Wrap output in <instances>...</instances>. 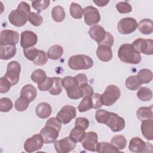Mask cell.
Listing matches in <instances>:
<instances>
[{"instance_id": "20", "label": "cell", "mask_w": 153, "mask_h": 153, "mask_svg": "<svg viewBox=\"0 0 153 153\" xmlns=\"http://www.w3.org/2000/svg\"><path fill=\"white\" fill-rule=\"evenodd\" d=\"M0 58L2 60L11 59L16 54V45H0Z\"/></svg>"}, {"instance_id": "5", "label": "cell", "mask_w": 153, "mask_h": 153, "mask_svg": "<svg viewBox=\"0 0 153 153\" xmlns=\"http://www.w3.org/2000/svg\"><path fill=\"white\" fill-rule=\"evenodd\" d=\"M120 89L115 85H109L106 88L105 91L101 94L103 105L109 106L115 103L120 97Z\"/></svg>"}, {"instance_id": "24", "label": "cell", "mask_w": 153, "mask_h": 153, "mask_svg": "<svg viewBox=\"0 0 153 153\" xmlns=\"http://www.w3.org/2000/svg\"><path fill=\"white\" fill-rule=\"evenodd\" d=\"M139 30L144 35L151 34L153 31V22L151 19H144L141 20L137 25Z\"/></svg>"}, {"instance_id": "47", "label": "cell", "mask_w": 153, "mask_h": 153, "mask_svg": "<svg viewBox=\"0 0 153 153\" xmlns=\"http://www.w3.org/2000/svg\"><path fill=\"white\" fill-rule=\"evenodd\" d=\"M12 86L11 82L4 76L0 78V92L1 93H7Z\"/></svg>"}, {"instance_id": "38", "label": "cell", "mask_w": 153, "mask_h": 153, "mask_svg": "<svg viewBox=\"0 0 153 153\" xmlns=\"http://www.w3.org/2000/svg\"><path fill=\"white\" fill-rule=\"evenodd\" d=\"M62 84L66 91L75 86H79L75 76L73 77L71 76H67L63 78L62 79Z\"/></svg>"}, {"instance_id": "6", "label": "cell", "mask_w": 153, "mask_h": 153, "mask_svg": "<svg viewBox=\"0 0 153 153\" xmlns=\"http://www.w3.org/2000/svg\"><path fill=\"white\" fill-rule=\"evenodd\" d=\"M128 149L134 153L152 152V146L150 143L144 142L140 137H135L130 140Z\"/></svg>"}, {"instance_id": "52", "label": "cell", "mask_w": 153, "mask_h": 153, "mask_svg": "<svg viewBox=\"0 0 153 153\" xmlns=\"http://www.w3.org/2000/svg\"><path fill=\"white\" fill-rule=\"evenodd\" d=\"M113 44H114V36L111 33L107 32L105 38L100 44H99V46L104 45V46L111 47L113 45Z\"/></svg>"}, {"instance_id": "39", "label": "cell", "mask_w": 153, "mask_h": 153, "mask_svg": "<svg viewBox=\"0 0 153 153\" xmlns=\"http://www.w3.org/2000/svg\"><path fill=\"white\" fill-rule=\"evenodd\" d=\"M29 103L30 102L26 98L20 96L16 100L14 106L17 111L22 112L27 109Z\"/></svg>"}, {"instance_id": "49", "label": "cell", "mask_w": 153, "mask_h": 153, "mask_svg": "<svg viewBox=\"0 0 153 153\" xmlns=\"http://www.w3.org/2000/svg\"><path fill=\"white\" fill-rule=\"evenodd\" d=\"M53 84V78L47 77L45 81L38 84V87L41 91H49Z\"/></svg>"}, {"instance_id": "7", "label": "cell", "mask_w": 153, "mask_h": 153, "mask_svg": "<svg viewBox=\"0 0 153 153\" xmlns=\"http://www.w3.org/2000/svg\"><path fill=\"white\" fill-rule=\"evenodd\" d=\"M21 66L17 61L10 62L7 67V72L4 76L11 82L12 85H16L19 81Z\"/></svg>"}, {"instance_id": "36", "label": "cell", "mask_w": 153, "mask_h": 153, "mask_svg": "<svg viewBox=\"0 0 153 153\" xmlns=\"http://www.w3.org/2000/svg\"><path fill=\"white\" fill-rule=\"evenodd\" d=\"M53 84L49 90V93L52 95H58L62 91V79L60 77H53Z\"/></svg>"}, {"instance_id": "10", "label": "cell", "mask_w": 153, "mask_h": 153, "mask_svg": "<svg viewBox=\"0 0 153 153\" xmlns=\"http://www.w3.org/2000/svg\"><path fill=\"white\" fill-rule=\"evenodd\" d=\"M76 142L70 136L56 140L54 143L55 150L58 153H68L73 151L76 146Z\"/></svg>"}, {"instance_id": "48", "label": "cell", "mask_w": 153, "mask_h": 153, "mask_svg": "<svg viewBox=\"0 0 153 153\" xmlns=\"http://www.w3.org/2000/svg\"><path fill=\"white\" fill-rule=\"evenodd\" d=\"M91 97L92 100L93 108L95 109H99L103 105L101 98V94L97 93H93Z\"/></svg>"}, {"instance_id": "54", "label": "cell", "mask_w": 153, "mask_h": 153, "mask_svg": "<svg viewBox=\"0 0 153 153\" xmlns=\"http://www.w3.org/2000/svg\"><path fill=\"white\" fill-rule=\"evenodd\" d=\"M109 1H103V0H100V1H93V2L96 4L97 6L99 7H104L106 5V4L109 2Z\"/></svg>"}, {"instance_id": "29", "label": "cell", "mask_w": 153, "mask_h": 153, "mask_svg": "<svg viewBox=\"0 0 153 153\" xmlns=\"http://www.w3.org/2000/svg\"><path fill=\"white\" fill-rule=\"evenodd\" d=\"M96 151L99 153H106V152H118L119 150L117 149L112 144L106 142H98Z\"/></svg>"}, {"instance_id": "3", "label": "cell", "mask_w": 153, "mask_h": 153, "mask_svg": "<svg viewBox=\"0 0 153 153\" xmlns=\"http://www.w3.org/2000/svg\"><path fill=\"white\" fill-rule=\"evenodd\" d=\"M118 57L121 61L126 63L136 65L141 61L140 54L130 44H124L120 47Z\"/></svg>"}, {"instance_id": "37", "label": "cell", "mask_w": 153, "mask_h": 153, "mask_svg": "<svg viewBox=\"0 0 153 153\" xmlns=\"http://www.w3.org/2000/svg\"><path fill=\"white\" fill-rule=\"evenodd\" d=\"M93 108L91 97L90 96L84 97L78 106V110L80 112H84Z\"/></svg>"}, {"instance_id": "51", "label": "cell", "mask_w": 153, "mask_h": 153, "mask_svg": "<svg viewBox=\"0 0 153 153\" xmlns=\"http://www.w3.org/2000/svg\"><path fill=\"white\" fill-rule=\"evenodd\" d=\"M82 92H83V97L86 96H90L91 97V96L94 93L93 88L91 85H90L86 83L80 86Z\"/></svg>"}, {"instance_id": "16", "label": "cell", "mask_w": 153, "mask_h": 153, "mask_svg": "<svg viewBox=\"0 0 153 153\" xmlns=\"http://www.w3.org/2000/svg\"><path fill=\"white\" fill-rule=\"evenodd\" d=\"M81 143L85 149L92 152L96 151V148L98 143L97 134L94 131L87 132Z\"/></svg>"}, {"instance_id": "32", "label": "cell", "mask_w": 153, "mask_h": 153, "mask_svg": "<svg viewBox=\"0 0 153 153\" xmlns=\"http://www.w3.org/2000/svg\"><path fill=\"white\" fill-rule=\"evenodd\" d=\"M137 77L142 84H147L152 79V72L148 69H142L137 73Z\"/></svg>"}, {"instance_id": "34", "label": "cell", "mask_w": 153, "mask_h": 153, "mask_svg": "<svg viewBox=\"0 0 153 153\" xmlns=\"http://www.w3.org/2000/svg\"><path fill=\"white\" fill-rule=\"evenodd\" d=\"M30 78L33 82L39 84L45 81L47 76L44 71L41 69H38L32 72Z\"/></svg>"}, {"instance_id": "17", "label": "cell", "mask_w": 153, "mask_h": 153, "mask_svg": "<svg viewBox=\"0 0 153 153\" xmlns=\"http://www.w3.org/2000/svg\"><path fill=\"white\" fill-rule=\"evenodd\" d=\"M38 41L37 35L32 31L25 30L21 33L20 45L23 48L32 47Z\"/></svg>"}, {"instance_id": "33", "label": "cell", "mask_w": 153, "mask_h": 153, "mask_svg": "<svg viewBox=\"0 0 153 153\" xmlns=\"http://www.w3.org/2000/svg\"><path fill=\"white\" fill-rule=\"evenodd\" d=\"M69 11L71 16L76 19H80L83 15V9L77 3L72 2L70 5Z\"/></svg>"}, {"instance_id": "25", "label": "cell", "mask_w": 153, "mask_h": 153, "mask_svg": "<svg viewBox=\"0 0 153 153\" xmlns=\"http://www.w3.org/2000/svg\"><path fill=\"white\" fill-rule=\"evenodd\" d=\"M85 130V129L81 127L75 126V127L70 131L69 136L72 137L76 142H81L85 136L86 133Z\"/></svg>"}, {"instance_id": "22", "label": "cell", "mask_w": 153, "mask_h": 153, "mask_svg": "<svg viewBox=\"0 0 153 153\" xmlns=\"http://www.w3.org/2000/svg\"><path fill=\"white\" fill-rule=\"evenodd\" d=\"M96 56L102 62H109L112 58V51L111 47L99 45L96 50Z\"/></svg>"}, {"instance_id": "31", "label": "cell", "mask_w": 153, "mask_h": 153, "mask_svg": "<svg viewBox=\"0 0 153 153\" xmlns=\"http://www.w3.org/2000/svg\"><path fill=\"white\" fill-rule=\"evenodd\" d=\"M142 84L137 75H132L128 77L126 80V86L130 90H136L140 87Z\"/></svg>"}, {"instance_id": "12", "label": "cell", "mask_w": 153, "mask_h": 153, "mask_svg": "<svg viewBox=\"0 0 153 153\" xmlns=\"http://www.w3.org/2000/svg\"><path fill=\"white\" fill-rule=\"evenodd\" d=\"M44 142L40 134H35L27 139L24 143V149L27 152H33L41 149Z\"/></svg>"}, {"instance_id": "8", "label": "cell", "mask_w": 153, "mask_h": 153, "mask_svg": "<svg viewBox=\"0 0 153 153\" xmlns=\"http://www.w3.org/2000/svg\"><path fill=\"white\" fill-rule=\"evenodd\" d=\"M28 13L25 11L17 8L13 10L8 15V21L13 26L21 27L25 25L28 20Z\"/></svg>"}, {"instance_id": "35", "label": "cell", "mask_w": 153, "mask_h": 153, "mask_svg": "<svg viewBox=\"0 0 153 153\" xmlns=\"http://www.w3.org/2000/svg\"><path fill=\"white\" fill-rule=\"evenodd\" d=\"M137 97L142 101H149L152 97V92L149 88L142 87L137 91Z\"/></svg>"}, {"instance_id": "40", "label": "cell", "mask_w": 153, "mask_h": 153, "mask_svg": "<svg viewBox=\"0 0 153 153\" xmlns=\"http://www.w3.org/2000/svg\"><path fill=\"white\" fill-rule=\"evenodd\" d=\"M50 1L49 0H41V1H34L32 2V7L38 13L42 11L45 10L48 7Z\"/></svg>"}, {"instance_id": "13", "label": "cell", "mask_w": 153, "mask_h": 153, "mask_svg": "<svg viewBox=\"0 0 153 153\" xmlns=\"http://www.w3.org/2000/svg\"><path fill=\"white\" fill-rule=\"evenodd\" d=\"M84 22L88 26L98 23L100 20L99 10L93 6H87L83 9Z\"/></svg>"}, {"instance_id": "44", "label": "cell", "mask_w": 153, "mask_h": 153, "mask_svg": "<svg viewBox=\"0 0 153 153\" xmlns=\"http://www.w3.org/2000/svg\"><path fill=\"white\" fill-rule=\"evenodd\" d=\"M48 58V57L44 51L39 50L38 56L33 61V63L37 66H42L47 62Z\"/></svg>"}, {"instance_id": "14", "label": "cell", "mask_w": 153, "mask_h": 153, "mask_svg": "<svg viewBox=\"0 0 153 153\" xmlns=\"http://www.w3.org/2000/svg\"><path fill=\"white\" fill-rule=\"evenodd\" d=\"M76 117V108L71 105H65L57 114L56 117L64 124H68Z\"/></svg>"}, {"instance_id": "9", "label": "cell", "mask_w": 153, "mask_h": 153, "mask_svg": "<svg viewBox=\"0 0 153 153\" xmlns=\"http://www.w3.org/2000/svg\"><path fill=\"white\" fill-rule=\"evenodd\" d=\"M137 22L132 17H125L121 19L117 24L118 31L123 35L133 32L137 27Z\"/></svg>"}, {"instance_id": "23", "label": "cell", "mask_w": 153, "mask_h": 153, "mask_svg": "<svg viewBox=\"0 0 153 153\" xmlns=\"http://www.w3.org/2000/svg\"><path fill=\"white\" fill-rule=\"evenodd\" d=\"M37 90L32 84L25 85L21 90L20 96L26 98L30 102H32L36 97Z\"/></svg>"}, {"instance_id": "46", "label": "cell", "mask_w": 153, "mask_h": 153, "mask_svg": "<svg viewBox=\"0 0 153 153\" xmlns=\"http://www.w3.org/2000/svg\"><path fill=\"white\" fill-rule=\"evenodd\" d=\"M116 8L117 11L121 14L128 13L132 11L131 5L127 2H120L117 4Z\"/></svg>"}, {"instance_id": "4", "label": "cell", "mask_w": 153, "mask_h": 153, "mask_svg": "<svg viewBox=\"0 0 153 153\" xmlns=\"http://www.w3.org/2000/svg\"><path fill=\"white\" fill-rule=\"evenodd\" d=\"M68 66L73 70H87L93 67V60L88 56L77 54L71 57L68 60Z\"/></svg>"}, {"instance_id": "27", "label": "cell", "mask_w": 153, "mask_h": 153, "mask_svg": "<svg viewBox=\"0 0 153 153\" xmlns=\"http://www.w3.org/2000/svg\"><path fill=\"white\" fill-rule=\"evenodd\" d=\"M136 116L140 121H143L149 119H152V106L150 107H140L136 112Z\"/></svg>"}, {"instance_id": "18", "label": "cell", "mask_w": 153, "mask_h": 153, "mask_svg": "<svg viewBox=\"0 0 153 153\" xmlns=\"http://www.w3.org/2000/svg\"><path fill=\"white\" fill-rule=\"evenodd\" d=\"M106 32L104 28L100 25H95L91 27L88 30V34L91 38L100 44L105 38Z\"/></svg>"}, {"instance_id": "30", "label": "cell", "mask_w": 153, "mask_h": 153, "mask_svg": "<svg viewBox=\"0 0 153 153\" xmlns=\"http://www.w3.org/2000/svg\"><path fill=\"white\" fill-rule=\"evenodd\" d=\"M127 140L126 137L123 135H115L114 136L111 140V144H112L113 146H114L117 149H118L119 151L122 150L124 149L127 145Z\"/></svg>"}, {"instance_id": "45", "label": "cell", "mask_w": 153, "mask_h": 153, "mask_svg": "<svg viewBox=\"0 0 153 153\" xmlns=\"http://www.w3.org/2000/svg\"><path fill=\"white\" fill-rule=\"evenodd\" d=\"M39 50L35 47H29L27 48H23V53L27 59L33 61L38 56Z\"/></svg>"}, {"instance_id": "11", "label": "cell", "mask_w": 153, "mask_h": 153, "mask_svg": "<svg viewBox=\"0 0 153 153\" xmlns=\"http://www.w3.org/2000/svg\"><path fill=\"white\" fill-rule=\"evenodd\" d=\"M131 45L139 53H141L146 55H152L153 54V41L151 39L137 38L132 42Z\"/></svg>"}, {"instance_id": "42", "label": "cell", "mask_w": 153, "mask_h": 153, "mask_svg": "<svg viewBox=\"0 0 153 153\" xmlns=\"http://www.w3.org/2000/svg\"><path fill=\"white\" fill-rule=\"evenodd\" d=\"M27 19L30 23L35 26H40L43 22V19L42 16L38 13L35 12H30L28 14Z\"/></svg>"}, {"instance_id": "26", "label": "cell", "mask_w": 153, "mask_h": 153, "mask_svg": "<svg viewBox=\"0 0 153 153\" xmlns=\"http://www.w3.org/2000/svg\"><path fill=\"white\" fill-rule=\"evenodd\" d=\"M63 53V48L59 45H54L48 50L47 55L48 57L52 60L59 59Z\"/></svg>"}, {"instance_id": "41", "label": "cell", "mask_w": 153, "mask_h": 153, "mask_svg": "<svg viewBox=\"0 0 153 153\" xmlns=\"http://www.w3.org/2000/svg\"><path fill=\"white\" fill-rule=\"evenodd\" d=\"M68 96L71 99H79L83 97V92L79 86H75L66 91Z\"/></svg>"}, {"instance_id": "1", "label": "cell", "mask_w": 153, "mask_h": 153, "mask_svg": "<svg viewBox=\"0 0 153 153\" xmlns=\"http://www.w3.org/2000/svg\"><path fill=\"white\" fill-rule=\"evenodd\" d=\"M95 118L99 123L106 124L113 132L123 130L126 126L124 118L118 114L104 109H99L95 114Z\"/></svg>"}, {"instance_id": "19", "label": "cell", "mask_w": 153, "mask_h": 153, "mask_svg": "<svg viewBox=\"0 0 153 153\" xmlns=\"http://www.w3.org/2000/svg\"><path fill=\"white\" fill-rule=\"evenodd\" d=\"M141 131L145 138L148 140L153 139V120L149 119L143 120L141 124Z\"/></svg>"}, {"instance_id": "43", "label": "cell", "mask_w": 153, "mask_h": 153, "mask_svg": "<svg viewBox=\"0 0 153 153\" xmlns=\"http://www.w3.org/2000/svg\"><path fill=\"white\" fill-rule=\"evenodd\" d=\"M13 106L11 100L8 97H2L0 99V111L3 112L10 111Z\"/></svg>"}, {"instance_id": "28", "label": "cell", "mask_w": 153, "mask_h": 153, "mask_svg": "<svg viewBox=\"0 0 153 153\" xmlns=\"http://www.w3.org/2000/svg\"><path fill=\"white\" fill-rule=\"evenodd\" d=\"M65 11L60 5H57L53 8L51 10V17L56 22H61L65 18Z\"/></svg>"}, {"instance_id": "21", "label": "cell", "mask_w": 153, "mask_h": 153, "mask_svg": "<svg viewBox=\"0 0 153 153\" xmlns=\"http://www.w3.org/2000/svg\"><path fill=\"white\" fill-rule=\"evenodd\" d=\"M51 106L47 102L39 103L35 108L36 114L40 118H47L51 115Z\"/></svg>"}, {"instance_id": "50", "label": "cell", "mask_w": 153, "mask_h": 153, "mask_svg": "<svg viewBox=\"0 0 153 153\" xmlns=\"http://www.w3.org/2000/svg\"><path fill=\"white\" fill-rule=\"evenodd\" d=\"M75 126L81 127L84 129L86 130L88 128L89 126V121L86 118L78 117V118H76L75 120Z\"/></svg>"}, {"instance_id": "53", "label": "cell", "mask_w": 153, "mask_h": 153, "mask_svg": "<svg viewBox=\"0 0 153 153\" xmlns=\"http://www.w3.org/2000/svg\"><path fill=\"white\" fill-rule=\"evenodd\" d=\"M75 78H76L78 85L80 87L81 85L87 83L88 79L87 76L84 74H79L75 76Z\"/></svg>"}, {"instance_id": "2", "label": "cell", "mask_w": 153, "mask_h": 153, "mask_svg": "<svg viewBox=\"0 0 153 153\" xmlns=\"http://www.w3.org/2000/svg\"><path fill=\"white\" fill-rule=\"evenodd\" d=\"M62 127V123L57 117L49 118L42 128L39 134L41 135L45 143L54 142L59 136V133Z\"/></svg>"}, {"instance_id": "15", "label": "cell", "mask_w": 153, "mask_h": 153, "mask_svg": "<svg viewBox=\"0 0 153 153\" xmlns=\"http://www.w3.org/2000/svg\"><path fill=\"white\" fill-rule=\"evenodd\" d=\"M19 40V34L16 31L5 29L1 32L0 45H16Z\"/></svg>"}]
</instances>
